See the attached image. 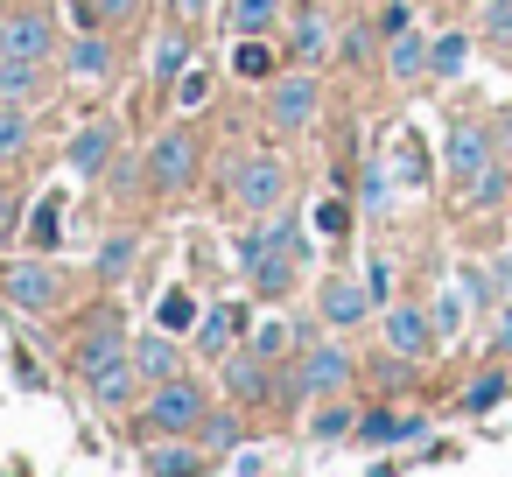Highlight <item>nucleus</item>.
I'll return each instance as SVG.
<instances>
[{"label": "nucleus", "mask_w": 512, "mask_h": 477, "mask_svg": "<svg viewBox=\"0 0 512 477\" xmlns=\"http://www.w3.org/2000/svg\"><path fill=\"white\" fill-rule=\"evenodd\" d=\"M29 148H36V106L0 99V162H22Z\"/></svg>", "instance_id": "473e14b6"}, {"label": "nucleus", "mask_w": 512, "mask_h": 477, "mask_svg": "<svg viewBox=\"0 0 512 477\" xmlns=\"http://www.w3.org/2000/svg\"><path fill=\"white\" fill-rule=\"evenodd\" d=\"M372 57V22H337V64H365Z\"/></svg>", "instance_id": "a18cd8bd"}, {"label": "nucleus", "mask_w": 512, "mask_h": 477, "mask_svg": "<svg viewBox=\"0 0 512 477\" xmlns=\"http://www.w3.org/2000/svg\"><path fill=\"white\" fill-rule=\"evenodd\" d=\"M351 442H365V449H400V407H365L358 428H351Z\"/></svg>", "instance_id": "4c0bfd02"}, {"label": "nucleus", "mask_w": 512, "mask_h": 477, "mask_svg": "<svg viewBox=\"0 0 512 477\" xmlns=\"http://www.w3.org/2000/svg\"><path fill=\"white\" fill-rule=\"evenodd\" d=\"M491 162H498V148H491V120H477V113L449 120V134H442V176H449V190H463V183L484 176Z\"/></svg>", "instance_id": "9d476101"}, {"label": "nucleus", "mask_w": 512, "mask_h": 477, "mask_svg": "<svg viewBox=\"0 0 512 477\" xmlns=\"http://www.w3.org/2000/svg\"><path fill=\"white\" fill-rule=\"evenodd\" d=\"M127 337H134V330H127V316H120V309H92V316H85V330H78V344H71V372H78V379H85V372H99L106 358H120V351H127Z\"/></svg>", "instance_id": "f3484780"}, {"label": "nucleus", "mask_w": 512, "mask_h": 477, "mask_svg": "<svg viewBox=\"0 0 512 477\" xmlns=\"http://www.w3.org/2000/svg\"><path fill=\"white\" fill-rule=\"evenodd\" d=\"M358 183H365V211L379 218V211L393 204V169H386V162H358Z\"/></svg>", "instance_id": "37998d69"}, {"label": "nucleus", "mask_w": 512, "mask_h": 477, "mask_svg": "<svg viewBox=\"0 0 512 477\" xmlns=\"http://www.w3.org/2000/svg\"><path fill=\"white\" fill-rule=\"evenodd\" d=\"M316 330H323V323H302V316H260V323L246 330V344H253L260 358H274V365H281V358H295Z\"/></svg>", "instance_id": "412c9836"}, {"label": "nucleus", "mask_w": 512, "mask_h": 477, "mask_svg": "<svg viewBox=\"0 0 512 477\" xmlns=\"http://www.w3.org/2000/svg\"><path fill=\"white\" fill-rule=\"evenodd\" d=\"M127 358H134V372H141V386H155V379H176L183 365H190V344L176 337V330H134L127 337Z\"/></svg>", "instance_id": "a211bd4d"}, {"label": "nucleus", "mask_w": 512, "mask_h": 477, "mask_svg": "<svg viewBox=\"0 0 512 477\" xmlns=\"http://www.w3.org/2000/svg\"><path fill=\"white\" fill-rule=\"evenodd\" d=\"M64 78L71 85H106L113 71H120V43H113V29H99V22H85L78 36H64Z\"/></svg>", "instance_id": "f8f14e48"}, {"label": "nucleus", "mask_w": 512, "mask_h": 477, "mask_svg": "<svg viewBox=\"0 0 512 477\" xmlns=\"http://www.w3.org/2000/svg\"><path fill=\"white\" fill-rule=\"evenodd\" d=\"M113 155H120V120L106 113V120H85L78 134H64V169L78 176V183H99L106 169H113Z\"/></svg>", "instance_id": "4468645a"}, {"label": "nucleus", "mask_w": 512, "mask_h": 477, "mask_svg": "<svg viewBox=\"0 0 512 477\" xmlns=\"http://www.w3.org/2000/svg\"><path fill=\"white\" fill-rule=\"evenodd\" d=\"M351 379H358L351 344H337V337H309V344L295 351V365L281 372V407H309V400L351 393Z\"/></svg>", "instance_id": "f257e3e1"}, {"label": "nucleus", "mask_w": 512, "mask_h": 477, "mask_svg": "<svg viewBox=\"0 0 512 477\" xmlns=\"http://www.w3.org/2000/svg\"><path fill=\"white\" fill-rule=\"evenodd\" d=\"M505 400H512V365H505V358H491V365L456 393V414H491V407H505Z\"/></svg>", "instance_id": "7c9ffc66"}, {"label": "nucleus", "mask_w": 512, "mask_h": 477, "mask_svg": "<svg viewBox=\"0 0 512 477\" xmlns=\"http://www.w3.org/2000/svg\"><path fill=\"white\" fill-rule=\"evenodd\" d=\"M288 190H295V162H288L281 148H253V155H239V162H232V183H225L232 211H246V218L281 211Z\"/></svg>", "instance_id": "20e7f679"}, {"label": "nucleus", "mask_w": 512, "mask_h": 477, "mask_svg": "<svg viewBox=\"0 0 512 477\" xmlns=\"http://www.w3.org/2000/svg\"><path fill=\"white\" fill-rule=\"evenodd\" d=\"M183 64H197V50H190V29H183V22H169V29H162V43H155V57H148V71H155V85L169 92Z\"/></svg>", "instance_id": "72a5a7b5"}, {"label": "nucleus", "mask_w": 512, "mask_h": 477, "mask_svg": "<svg viewBox=\"0 0 512 477\" xmlns=\"http://www.w3.org/2000/svg\"><path fill=\"white\" fill-rule=\"evenodd\" d=\"M246 442V407H232V400H211L204 407V421H197V449L218 463V456H232Z\"/></svg>", "instance_id": "b1692460"}, {"label": "nucleus", "mask_w": 512, "mask_h": 477, "mask_svg": "<svg viewBox=\"0 0 512 477\" xmlns=\"http://www.w3.org/2000/svg\"><path fill=\"white\" fill-rule=\"evenodd\" d=\"M428 323H435V337H442V344H456V337H463V323H470V295H463L456 281H442V288H435V302H428Z\"/></svg>", "instance_id": "f704fd0d"}, {"label": "nucleus", "mask_w": 512, "mask_h": 477, "mask_svg": "<svg viewBox=\"0 0 512 477\" xmlns=\"http://www.w3.org/2000/svg\"><path fill=\"white\" fill-rule=\"evenodd\" d=\"M64 218H71V197H64V190H43L36 211L22 218V246H29V253H57V246H64Z\"/></svg>", "instance_id": "4be33fe9"}, {"label": "nucleus", "mask_w": 512, "mask_h": 477, "mask_svg": "<svg viewBox=\"0 0 512 477\" xmlns=\"http://www.w3.org/2000/svg\"><path fill=\"white\" fill-rule=\"evenodd\" d=\"M491 148H498V162L512 169V106H498V113H491Z\"/></svg>", "instance_id": "3c124183"}, {"label": "nucleus", "mask_w": 512, "mask_h": 477, "mask_svg": "<svg viewBox=\"0 0 512 477\" xmlns=\"http://www.w3.org/2000/svg\"><path fill=\"white\" fill-rule=\"evenodd\" d=\"M8 372H15V386H29V393H50V372H43V358H36L29 344H8Z\"/></svg>", "instance_id": "c03bdc74"}, {"label": "nucleus", "mask_w": 512, "mask_h": 477, "mask_svg": "<svg viewBox=\"0 0 512 477\" xmlns=\"http://www.w3.org/2000/svg\"><path fill=\"white\" fill-rule=\"evenodd\" d=\"M232 260H239V274H246V288H253L260 302H288V288L309 274L288 246H274V239H267V225H260V218L232 239Z\"/></svg>", "instance_id": "39448f33"}, {"label": "nucleus", "mask_w": 512, "mask_h": 477, "mask_svg": "<svg viewBox=\"0 0 512 477\" xmlns=\"http://www.w3.org/2000/svg\"><path fill=\"white\" fill-rule=\"evenodd\" d=\"M414 22V0H386V8H379V43L393 36V29H407Z\"/></svg>", "instance_id": "603ef678"}, {"label": "nucleus", "mask_w": 512, "mask_h": 477, "mask_svg": "<svg viewBox=\"0 0 512 477\" xmlns=\"http://www.w3.org/2000/svg\"><path fill=\"white\" fill-rule=\"evenodd\" d=\"M0 302L22 309V316H57V309L71 302L64 260H57V253H22V260H8V267H0Z\"/></svg>", "instance_id": "7ed1b4c3"}, {"label": "nucleus", "mask_w": 512, "mask_h": 477, "mask_svg": "<svg viewBox=\"0 0 512 477\" xmlns=\"http://www.w3.org/2000/svg\"><path fill=\"white\" fill-rule=\"evenodd\" d=\"M197 309H204V302H197L190 288H162V302H155V323H162V330H176V337H190Z\"/></svg>", "instance_id": "a19ab883"}, {"label": "nucleus", "mask_w": 512, "mask_h": 477, "mask_svg": "<svg viewBox=\"0 0 512 477\" xmlns=\"http://www.w3.org/2000/svg\"><path fill=\"white\" fill-rule=\"evenodd\" d=\"M351 428H358V407L344 400V393H330V400H309V442H351Z\"/></svg>", "instance_id": "2f4dec72"}, {"label": "nucleus", "mask_w": 512, "mask_h": 477, "mask_svg": "<svg viewBox=\"0 0 512 477\" xmlns=\"http://www.w3.org/2000/svg\"><path fill=\"white\" fill-rule=\"evenodd\" d=\"M386 169H393V183H400V190H428V183H435V162H428V148H421V134H414V127H400V134H393Z\"/></svg>", "instance_id": "cd10ccee"}, {"label": "nucleus", "mask_w": 512, "mask_h": 477, "mask_svg": "<svg viewBox=\"0 0 512 477\" xmlns=\"http://www.w3.org/2000/svg\"><path fill=\"white\" fill-rule=\"evenodd\" d=\"M260 120H267V134H281V141L309 134V127L323 120V71L281 64V71L260 85Z\"/></svg>", "instance_id": "f03ea898"}, {"label": "nucleus", "mask_w": 512, "mask_h": 477, "mask_svg": "<svg viewBox=\"0 0 512 477\" xmlns=\"http://www.w3.org/2000/svg\"><path fill=\"white\" fill-rule=\"evenodd\" d=\"M246 330H253V309L246 302H211V309H197V323H190V358H225L232 344H246Z\"/></svg>", "instance_id": "ddd939ff"}, {"label": "nucleus", "mask_w": 512, "mask_h": 477, "mask_svg": "<svg viewBox=\"0 0 512 477\" xmlns=\"http://www.w3.org/2000/svg\"><path fill=\"white\" fill-rule=\"evenodd\" d=\"M470 50H477L470 29H442V36H428V78H435V85H456V78L470 71Z\"/></svg>", "instance_id": "c85d7f7f"}, {"label": "nucleus", "mask_w": 512, "mask_h": 477, "mask_svg": "<svg viewBox=\"0 0 512 477\" xmlns=\"http://www.w3.org/2000/svg\"><path fill=\"white\" fill-rule=\"evenodd\" d=\"M204 407H211V386L183 365L176 379H155V386L141 393V428H148V435H197Z\"/></svg>", "instance_id": "0eeeda50"}, {"label": "nucleus", "mask_w": 512, "mask_h": 477, "mask_svg": "<svg viewBox=\"0 0 512 477\" xmlns=\"http://www.w3.org/2000/svg\"><path fill=\"white\" fill-rule=\"evenodd\" d=\"M225 36H274L288 22V0H218Z\"/></svg>", "instance_id": "393cba45"}, {"label": "nucleus", "mask_w": 512, "mask_h": 477, "mask_svg": "<svg viewBox=\"0 0 512 477\" xmlns=\"http://www.w3.org/2000/svg\"><path fill=\"white\" fill-rule=\"evenodd\" d=\"M470 36H477L484 50H498V57H505V50H512V0H484V8H477V29H470Z\"/></svg>", "instance_id": "58836bf2"}, {"label": "nucleus", "mask_w": 512, "mask_h": 477, "mask_svg": "<svg viewBox=\"0 0 512 477\" xmlns=\"http://www.w3.org/2000/svg\"><path fill=\"white\" fill-rule=\"evenodd\" d=\"M22 218H29V211H22V197H15V190H0V260L22 246Z\"/></svg>", "instance_id": "49530a36"}, {"label": "nucleus", "mask_w": 512, "mask_h": 477, "mask_svg": "<svg viewBox=\"0 0 512 477\" xmlns=\"http://www.w3.org/2000/svg\"><path fill=\"white\" fill-rule=\"evenodd\" d=\"M211 15H218V0H169V22H183V29H197Z\"/></svg>", "instance_id": "8fccbe9b"}, {"label": "nucleus", "mask_w": 512, "mask_h": 477, "mask_svg": "<svg viewBox=\"0 0 512 477\" xmlns=\"http://www.w3.org/2000/svg\"><path fill=\"white\" fill-rule=\"evenodd\" d=\"M505 71H512V50H505Z\"/></svg>", "instance_id": "5fc2aeb1"}, {"label": "nucleus", "mask_w": 512, "mask_h": 477, "mask_svg": "<svg viewBox=\"0 0 512 477\" xmlns=\"http://www.w3.org/2000/svg\"><path fill=\"white\" fill-rule=\"evenodd\" d=\"M281 64H288V57H281V43H274V36H232V78L267 85Z\"/></svg>", "instance_id": "c756f323"}, {"label": "nucleus", "mask_w": 512, "mask_h": 477, "mask_svg": "<svg viewBox=\"0 0 512 477\" xmlns=\"http://www.w3.org/2000/svg\"><path fill=\"white\" fill-rule=\"evenodd\" d=\"M386 78H393V85H421V78H428V36H421L414 22L386 36Z\"/></svg>", "instance_id": "bb28decb"}, {"label": "nucleus", "mask_w": 512, "mask_h": 477, "mask_svg": "<svg viewBox=\"0 0 512 477\" xmlns=\"http://www.w3.org/2000/svg\"><path fill=\"white\" fill-rule=\"evenodd\" d=\"M211 85H218V78H211L204 64H183V71H176V85H169V99H176V113H204V99H211Z\"/></svg>", "instance_id": "ea45409f"}, {"label": "nucleus", "mask_w": 512, "mask_h": 477, "mask_svg": "<svg viewBox=\"0 0 512 477\" xmlns=\"http://www.w3.org/2000/svg\"><path fill=\"white\" fill-rule=\"evenodd\" d=\"M211 456L197 449V435H155V449H141V470L148 477H190V470H204Z\"/></svg>", "instance_id": "a878e982"}, {"label": "nucleus", "mask_w": 512, "mask_h": 477, "mask_svg": "<svg viewBox=\"0 0 512 477\" xmlns=\"http://www.w3.org/2000/svg\"><path fill=\"white\" fill-rule=\"evenodd\" d=\"M379 316V302H372V288H365V274H323V288H316V323L323 330H365Z\"/></svg>", "instance_id": "9b49d317"}, {"label": "nucleus", "mask_w": 512, "mask_h": 477, "mask_svg": "<svg viewBox=\"0 0 512 477\" xmlns=\"http://www.w3.org/2000/svg\"><path fill=\"white\" fill-rule=\"evenodd\" d=\"M85 8H92V22H99V29H113V36H120V29H134V22H141L148 0H85Z\"/></svg>", "instance_id": "79ce46f5"}, {"label": "nucleus", "mask_w": 512, "mask_h": 477, "mask_svg": "<svg viewBox=\"0 0 512 477\" xmlns=\"http://www.w3.org/2000/svg\"><path fill=\"white\" fill-rule=\"evenodd\" d=\"M57 50H64V36H57V22L43 8H8V15H0V57H43V64H57Z\"/></svg>", "instance_id": "dca6fc26"}, {"label": "nucleus", "mask_w": 512, "mask_h": 477, "mask_svg": "<svg viewBox=\"0 0 512 477\" xmlns=\"http://www.w3.org/2000/svg\"><path fill=\"white\" fill-rule=\"evenodd\" d=\"M449 456H463V449H456V442H428V449H421V456H407V463H449Z\"/></svg>", "instance_id": "864d4df0"}, {"label": "nucleus", "mask_w": 512, "mask_h": 477, "mask_svg": "<svg viewBox=\"0 0 512 477\" xmlns=\"http://www.w3.org/2000/svg\"><path fill=\"white\" fill-rule=\"evenodd\" d=\"M365 288H372V302H379V309L393 302V260H386V253H372V260H365Z\"/></svg>", "instance_id": "de8ad7c7"}, {"label": "nucleus", "mask_w": 512, "mask_h": 477, "mask_svg": "<svg viewBox=\"0 0 512 477\" xmlns=\"http://www.w3.org/2000/svg\"><path fill=\"white\" fill-rule=\"evenodd\" d=\"M141 176H148V197H183L197 190L204 176V141L190 127H162L148 148H141Z\"/></svg>", "instance_id": "423d86ee"}, {"label": "nucleus", "mask_w": 512, "mask_h": 477, "mask_svg": "<svg viewBox=\"0 0 512 477\" xmlns=\"http://www.w3.org/2000/svg\"><path fill=\"white\" fill-rule=\"evenodd\" d=\"M281 57H288V64H302V71H330V64H337V15H330V8H316V0H302V8L288 15Z\"/></svg>", "instance_id": "1a4fd4ad"}, {"label": "nucleus", "mask_w": 512, "mask_h": 477, "mask_svg": "<svg viewBox=\"0 0 512 477\" xmlns=\"http://www.w3.org/2000/svg\"><path fill=\"white\" fill-rule=\"evenodd\" d=\"M491 358L512 365V295H498V323H491Z\"/></svg>", "instance_id": "09e8293b"}, {"label": "nucleus", "mask_w": 512, "mask_h": 477, "mask_svg": "<svg viewBox=\"0 0 512 477\" xmlns=\"http://www.w3.org/2000/svg\"><path fill=\"white\" fill-rule=\"evenodd\" d=\"M134 267H141V232H134V225L106 232V239H99V253H92V281H99V288H120Z\"/></svg>", "instance_id": "5701e85b"}, {"label": "nucleus", "mask_w": 512, "mask_h": 477, "mask_svg": "<svg viewBox=\"0 0 512 477\" xmlns=\"http://www.w3.org/2000/svg\"><path fill=\"white\" fill-rule=\"evenodd\" d=\"M379 337H386V351H400V358H414V365H428L435 344H442L421 302H386V309H379Z\"/></svg>", "instance_id": "2eb2a0df"}, {"label": "nucleus", "mask_w": 512, "mask_h": 477, "mask_svg": "<svg viewBox=\"0 0 512 477\" xmlns=\"http://www.w3.org/2000/svg\"><path fill=\"white\" fill-rule=\"evenodd\" d=\"M50 92H57V64H43V57H0V99L43 106Z\"/></svg>", "instance_id": "aec40b11"}, {"label": "nucleus", "mask_w": 512, "mask_h": 477, "mask_svg": "<svg viewBox=\"0 0 512 477\" xmlns=\"http://www.w3.org/2000/svg\"><path fill=\"white\" fill-rule=\"evenodd\" d=\"M218 393H225L232 407H281V365L260 358L253 344H232V351L218 358Z\"/></svg>", "instance_id": "6e6552de"}, {"label": "nucleus", "mask_w": 512, "mask_h": 477, "mask_svg": "<svg viewBox=\"0 0 512 477\" xmlns=\"http://www.w3.org/2000/svg\"><path fill=\"white\" fill-rule=\"evenodd\" d=\"M85 393H92V407L99 414H127V407H141V372H134V358L120 351V358H106L99 372H85Z\"/></svg>", "instance_id": "6ab92c4d"}, {"label": "nucleus", "mask_w": 512, "mask_h": 477, "mask_svg": "<svg viewBox=\"0 0 512 477\" xmlns=\"http://www.w3.org/2000/svg\"><path fill=\"white\" fill-rule=\"evenodd\" d=\"M309 225H316L323 239H351V225H358V204H351V190H337V183H330V197L309 211Z\"/></svg>", "instance_id": "e433bc0d"}, {"label": "nucleus", "mask_w": 512, "mask_h": 477, "mask_svg": "<svg viewBox=\"0 0 512 477\" xmlns=\"http://www.w3.org/2000/svg\"><path fill=\"white\" fill-rule=\"evenodd\" d=\"M505 197H512V169H505V162H491L484 176H470V183L456 190V204H463V211H498Z\"/></svg>", "instance_id": "c9c22d12"}]
</instances>
